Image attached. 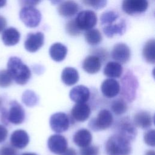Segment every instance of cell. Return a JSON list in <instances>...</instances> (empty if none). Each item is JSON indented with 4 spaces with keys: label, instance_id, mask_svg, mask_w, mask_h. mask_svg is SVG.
I'll return each mask as SVG.
<instances>
[{
    "label": "cell",
    "instance_id": "obj_47",
    "mask_svg": "<svg viewBox=\"0 0 155 155\" xmlns=\"http://www.w3.org/2000/svg\"><path fill=\"white\" fill-rule=\"evenodd\" d=\"M21 155H37V154L35 153H24L22 154Z\"/></svg>",
    "mask_w": 155,
    "mask_h": 155
},
{
    "label": "cell",
    "instance_id": "obj_4",
    "mask_svg": "<svg viewBox=\"0 0 155 155\" xmlns=\"http://www.w3.org/2000/svg\"><path fill=\"white\" fill-rule=\"evenodd\" d=\"M116 134L126 139L129 142L133 141L136 137L137 130L134 123L128 117H124L115 125Z\"/></svg>",
    "mask_w": 155,
    "mask_h": 155
},
{
    "label": "cell",
    "instance_id": "obj_32",
    "mask_svg": "<svg viewBox=\"0 0 155 155\" xmlns=\"http://www.w3.org/2000/svg\"><path fill=\"white\" fill-rule=\"evenodd\" d=\"M12 78L7 70H0V87L5 88L9 87L12 84Z\"/></svg>",
    "mask_w": 155,
    "mask_h": 155
},
{
    "label": "cell",
    "instance_id": "obj_2",
    "mask_svg": "<svg viewBox=\"0 0 155 155\" xmlns=\"http://www.w3.org/2000/svg\"><path fill=\"white\" fill-rule=\"evenodd\" d=\"M105 150L107 155H130L131 147L130 142L115 134L107 140Z\"/></svg>",
    "mask_w": 155,
    "mask_h": 155
},
{
    "label": "cell",
    "instance_id": "obj_36",
    "mask_svg": "<svg viewBox=\"0 0 155 155\" xmlns=\"http://www.w3.org/2000/svg\"><path fill=\"white\" fill-rule=\"evenodd\" d=\"M154 134H155V131L153 129L148 131L144 134L143 140L145 143L147 145L151 147H154L155 145Z\"/></svg>",
    "mask_w": 155,
    "mask_h": 155
},
{
    "label": "cell",
    "instance_id": "obj_44",
    "mask_svg": "<svg viewBox=\"0 0 155 155\" xmlns=\"http://www.w3.org/2000/svg\"><path fill=\"white\" fill-rule=\"evenodd\" d=\"M50 2L53 5H57L59 4H61L64 0H49Z\"/></svg>",
    "mask_w": 155,
    "mask_h": 155
},
{
    "label": "cell",
    "instance_id": "obj_41",
    "mask_svg": "<svg viewBox=\"0 0 155 155\" xmlns=\"http://www.w3.org/2000/svg\"><path fill=\"white\" fill-rule=\"evenodd\" d=\"M7 111L5 108H2L1 110V120L5 125H7L8 123L7 118Z\"/></svg>",
    "mask_w": 155,
    "mask_h": 155
},
{
    "label": "cell",
    "instance_id": "obj_26",
    "mask_svg": "<svg viewBox=\"0 0 155 155\" xmlns=\"http://www.w3.org/2000/svg\"><path fill=\"white\" fill-rule=\"evenodd\" d=\"M123 68L121 64L117 62H108L104 67V74L111 78H120L122 74Z\"/></svg>",
    "mask_w": 155,
    "mask_h": 155
},
{
    "label": "cell",
    "instance_id": "obj_33",
    "mask_svg": "<svg viewBox=\"0 0 155 155\" xmlns=\"http://www.w3.org/2000/svg\"><path fill=\"white\" fill-rule=\"evenodd\" d=\"M66 31L68 34L73 36H78L81 33V30L76 25L74 20H71L67 24Z\"/></svg>",
    "mask_w": 155,
    "mask_h": 155
},
{
    "label": "cell",
    "instance_id": "obj_21",
    "mask_svg": "<svg viewBox=\"0 0 155 155\" xmlns=\"http://www.w3.org/2000/svg\"><path fill=\"white\" fill-rule=\"evenodd\" d=\"M73 139L76 145L83 148L90 144L92 140V136L88 130L82 128L75 133Z\"/></svg>",
    "mask_w": 155,
    "mask_h": 155
},
{
    "label": "cell",
    "instance_id": "obj_25",
    "mask_svg": "<svg viewBox=\"0 0 155 155\" xmlns=\"http://www.w3.org/2000/svg\"><path fill=\"white\" fill-rule=\"evenodd\" d=\"M78 71L73 67L65 68L61 74V79L64 84L68 86H71L76 84L79 81Z\"/></svg>",
    "mask_w": 155,
    "mask_h": 155
},
{
    "label": "cell",
    "instance_id": "obj_34",
    "mask_svg": "<svg viewBox=\"0 0 155 155\" xmlns=\"http://www.w3.org/2000/svg\"><path fill=\"white\" fill-rule=\"evenodd\" d=\"M84 4L87 5L92 7L94 9L99 10L105 7L107 0H82Z\"/></svg>",
    "mask_w": 155,
    "mask_h": 155
},
{
    "label": "cell",
    "instance_id": "obj_45",
    "mask_svg": "<svg viewBox=\"0 0 155 155\" xmlns=\"http://www.w3.org/2000/svg\"><path fill=\"white\" fill-rule=\"evenodd\" d=\"M7 0H0V8L3 7L6 4Z\"/></svg>",
    "mask_w": 155,
    "mask_h": 155
},
{
    "label": "cell",
    "instance_id": "obj_20",
    "mask_svg": "<svg viewBox=\"0 0 155 155\" xmlns=\"http://www.w3.org/2000/svg\"><path fill=\"white\" fill-rule=\"evenodd\" d=\"M126 22L120 19L117 24H108L103 27V32L108 38H113L114 35H122L126 31Z\"/></svg>",
    "mask_w": 155,
    "mask_h": 155
},
{
    "label": "cell",
    "instance_id": "obj_19",
    "mask_svg": "<svg viewBox=\"0 0 155 155\" xmlns=\"http://www.w3.org/2000/svg\"><path fill=\"white\" fill-rule=\"evenodd\" d=\"M101 68V60L95 55H90L85 58L82 63V68L89 74L97 73Z\"/></svg>",
    "mask_w": 155,
    "mask_h": 155
},
{
    "label": "cell",
    "instance_id": "obj_40",
    "mask_svg": "<svg viewBox=\"0 0 155 155\" xmlns=\"http://www.w3.org/2000/svg\"><path fill=\"white\" fill-rule=\"evenodd\" d=\"M8 136V131L7 128L2 125L0 124V143L5 140Z\"/></svg>",
    "mask_w": 155,
    "mask_h": 155
},
{
    "label": "cell",
    "instance_id": "obj_9",
    "mask_svg": "<svg viewBox=\"0 0 155 155\" xmlns=\"http://www.w3.org/2000/svg\"><path fill=\"white\" fill-rule=\"evenodd\" d=\"M147 0H123L122 8L123 11L129 15L142 13L148 8Z\"/></svg>",
    "mask_w": 155,
    "mask_h": 155
},
{
    "label": "cell",
    "instance_id": "obj_18",
    "mask_svg": "<svg viewBox=\"0 0 155 155\" xmlns=\"http://www.w3.org/2000/svg\"><path fill=\"white\" fill-rule=\"evenodd\" d=\"M133 122L137 127L142 129H148L152 125L153 117L149 112L139 111L134 114Z\"/></svg>",
    "mask_w": 155,
    "mask_h": 155
},
{
    "label": "cell",
    "instance_id": "obj_10",
    "mask_svg": "<svg viewBox=\"0 0 155 155\" xmlns=\"http://www.w3.org/2000/svg\"><path fill=\"white\" fill-rule=\"evenodd\" d=\"M8 122L19 125L22 124L25 119V111L23 107L16 101H13L10 103V109L7 111Z\"/></svg>",
    "mask_w": 155,
    "mask_h": 155
},
{
    "label": "cell",
    "instance_id": "obj_29",
    "mask_svg": "<svg viewBox=\"0 0 155 155\" xmlns=\"http://www.w3.org/2000/svg\"><path fill=\"white\" fill-rule=\"evenodd\" d=\"M110 107L116 115H120L125 113L128 108L125 101L120 98L114 100L111 102Z\"/></svg>",
    "mask_w": 155,
    "mask_h": 155
},
{
    "label": "cell",
    "instance_id": "obj_5",
    "mask_svg": "<svg viewBox=\"0 0 155 155\" xmlns=\"http://www.w3.org/2000/svg\"><path fill=\"white\" fill-rule=\"evenodd\" d=\"M113 117L111 113L106 109L101 110L96 117L90 120L89 127L94 131H102L108 128L113 124Z\"/></svg>",
    "mask_w": 155,
    "mask_h": 155
},
{
    "label": "cell",
    "instance_id": "obj_48",
    "mask_svg": "<svg viewBox=\"0 0 155 155\" xmlns=\"http://www.w3.org/2000/svg\"><path fill=\"white\" fill-rule=\"evenodd\" d=\"M1 106H2V100H1V99L0 98V109H1Z\"/></svg>",
    "mask_w": 155,
    "mask_h": 155
},
{
    "label": "cell",
    "instance_id": "obj_39",
    "mask_svg": "<svg viewBox=\"0 0 155 155\" xmlns=\"http://www.w3.org/2000/svg\"><path fill=\"white\" fill-rule=\"evenodd\" d=\"M19 3L24 7H33L38 4L42 0H19Z\"/></svg>",
    "mask_w": 155,
    "mask_h": 155
},
{
    "label": "cell",
    "instance_id": "obj_27",
    "mask_svg": "<svg viewBox=\"0 0 155 155\" xmlns=\"http://www.w3.org/2000/svg\"><path fill=\"white\" fill-rule=\"evenodd\" d=\"M142 54L144 59L148 63L155 62V41L150 39L148 41L143 48Z\"/></svg>",
    "mask_w": 155,
    "mask_h": 155
},
{
    "label": "cell",
    "instance_id": "obj_31",
    "mask_svg": "<svg viewBox=\"0 0 155 155\" xmlns=\"http://www.w3.org/2000/svg\"><path fill=\"white\" fill-rule=\"evenodd\" d=\"M22 100L25 105L28 107H33L37 104L38 97L33 91L31 90H26L24 92L22 96Z\"/></svg>",
    "mask_w": 155,
    "mask_h": 155
},
{
    "label": "cell",
    "instance_id": "obj_24",
    "mask_svg": "<svg viewBox=\"0 0 155 155\" xmlns=\"http://www.w3.org/2000/svg\"><path fill=\"white\" fill-rule=\"evenodd\" d=\"M78 4L74 1L68 0L61 3L58 8L59 14L64 17H71L74 16L78 11Z\"/></svg>",
    "mask_w": 155,
    "mask_h": 155
},
{
    "label": "cell",
    "instance_id": "obj_7",
    "mask_svg": "<svg viewBox=\"0 0 155 155\" xmlns=\"http://www.w3.org/2000/svg\"><path fill=\"white\" fill-rule=\"evenodd\" d=\"M96 13L91 10L81 11L77 15L74 21L78 27L82 30L93 28L97 23Z\"/></svg>",
    "mask_w": 155,
    "mask_h": 155
},
{
    "label": "cell",
    "instance_id": "obj_17",
    "mask_svg": "<svg viewBox=\"0 0 155 155\" xmlns=\"http://www.w3.org/2000/svg\"><path fill=\"white\" fill-rule=\"evenodd\" d=\"M29 142V136L23 130H17L12 133L10 136L11 145L18 149L24 148Z\"/></svg>",
    "mask_w": 155,
    "mask_h": 155
},
{
    "label": "cell",
    "instance_id": "obj_37",
    "mask_svg": "<svg viewBox=\"0 0 155 155\" xmlns=\"http://www.w3.org/2000/svg\"><path fill=\"white\" fill-rule=\"evenodd\" d=\"M0 155H18V152L15 147L6 144L0 148Z\"/></svg>",
    "mask_w": 155,
    "mask_h": 155
},
{
    "label": "cell",
    "instance_id": "obj_16",
    "mask_svg": "<svg viewBox=\"0 0 155 155\" xmlns=\"http://www.w3.org/2000/svg\"><path fill=\"white\" fill-rule=\"evenodd\" d=\"M69 96L71 100L76 103H85L90 98V92L87 87L79 85L70 90Z\"/></svg>",
    "mask_w": 155,
    "mask_h": 155
},
{
    "label": "cell",
    "instance_id": "obj_38",
    "mask_svg": "<svg viewBox=\"0 0 155 155\" xmlns=\"http://www.w3.org/2000/svg\"><path fill=\"white\" fill-rule=\"evenodd\" d=\"M93 53L94 55L97 56L101 60H102V61H105L108 58V53L104 49H101V48L95 49L93 51Z\"/></svg>",
    "mask_w": 155,
    "mask_h": 155
},
{
    "label": "cell",
    "instance_id": "obj_35",
    "mask_svg": "<svg viewBox=\"0 0 155 155\" xmlns=\"http://www.w3.org/2000/svg\"><path fill=\"white\" fill-rule=\"evenodd\" d=\"M80 155H99V148L94 145L87 146L79 151Z\"/></svg>",
    "mask_w": 155,
    "mask_h": 155
},
{
    "label": "cell",
    "instance_id": "obj_23",
    "mask_svg": "<svg viewBox=\"0 0 155 155\" xmlns=\"http://www.w3.org/2000/svg\"><path fill=\"white\" fill-rule=\"evenodd\" d=\"M49 54L53 61L61 62L67 56V48L60 42H56L52 44L50 47Z\"/></svg>",
    "mask_w": 155,
    "mask_h": 155
},
{
    "label": "cell",
    "instance_id": "obj_42",
    "mask_svg": "<svg viewBox=\"0 0 155 155\" xmlns=\"http://www.w3.org/2000/svg\"><path fill=\"white\" fill-rule=\"evenodd\" d=\"M61 155H77V153L74 149L70 148L66 149L61 154Z\"/></svg>",
    "mask_w": 155,
    "mask_h": 155
},
{
    "label": "cell",
    "instance_id": "obj_15",
    "mask_svg": "<svg viewBox=\"0 0 155 155\" xmlns=\"http://www.w3.org/2000/svg\"><path fill=\"white\" fill-rule=\"evenodd\" d=\"M90 113V107L85 103H76L71 110L72 119L78 122L85 121L88 119Z\"/></svg>",
    "mask_w": 155,
    "mask_h": 155
},
{
    "label": "cell",
    "instance_id": "obj_14",
    "mask_svg": "<svg viewBox=\"0 0 155 155\" xmlns=\"http://www.w3.org/2000/svg\"><path fill=\"white\" fill-rule=\"evenodd\" d=\"M120 90L119 83L112 78L104 80L101 85L102 93L107 98H113L119 94Z\"/></svg>",
    "mask_w": 155,
    "mask_h": 155
},
{
    "label": "cell",
    "instance_id": "obj_3",
    "mask_svg": "<svg viewBox=\"0 0 155 155\" xmlns=\"http://www.w3.org/2000/svg\"><path fill=\"white\" fill-rule=\"evenodd\" d=\"M138 81L132 71L128 70L121 79V94L128 102L133 101L136 96Z\"/></svg>",
    "mask_w": 155,
    "mask_h": 155
},
{
    "label": "cell",
    "instance_id": "obj_1",
    "mask_svg": "<svg viewBox=\"0 0 155 155\" xmlns=\"http://www.w3.org/2000/svg\"><path fill=\"white\" fill-rule=\"evenodd\" d=\"M7 71L12 79L19 85H25L31 78V71L22 60L16 56L10 57L7 62Z\"/></svg>",
    "mask_w": 155,
    "mask_h": 155
},
{
    "label": "cell",
    "instance_id": "obj_46",
    "mask_svg": "<svg viewBox=\"0 0 155 155\" xmlns=\"http://www.w3.org/2000/svg\"><path fill=\"white\" fill-rule=\"evenodd\" d=\"M145 155H154V151L148 150L145 153Z\"/></svg>",
    "mask_w": 155,
    "mask_h": 155
},
{
    "label": "cell",
    "instance_id": "obj_6",
    "mask_svg": "<svg viewBox=\"0 0 155 155\" xmlns=\"http://www.w3.org/2000/svg\"><path fill=\"white\" fill-rule=\"evenodd\" d=\"M19 17L22 22L30 28L38 26L42 18L41 12L33 7H24L19 12Z\"/></svg>",
    "mask_w": 155,
    "mask_h": 155
},
{
    "label": "cell",
    "instance_id": "obj_28",
    "mask_svg": "<svg viewBox=\"0 0 155 155\" xmlns=\"http://www.w3.org/2000/svg\"><path fill=\"white\" fill-rule=\"evenodd\" d=\"M102 35L99 30L91 28L85 33V39L86 42L91 45H96L102 41Z\"/></svg>",
    "mask_w": 155,
    "mask_h": 155
},
{
    "label": "cell",
    "instance_id": "obj_12",
    "mask_svg": "<svg viewBox=\"0 0 155 155\" xmlns=\"http://www.w3.org/2000/svg\"><path fill=\"white\" fill-rule=\"evenodd\" d=\"M67 140L62 135L56 134L51 136L47 140L48 149L56 154H61L67 148Z\"/></svg>",
    "mask_w": 155,
    "mask_h": 155
},
{
    "label": "cell",
    "instance_id": "obj_43",
    "mask_svg": "<svg viewBox=\"0 0 155 155\" xmlns=\"http://www.w3.org/2000/svg\"><path fill=\"white\" fill-rule=\"evenodd\" d=\"M7 21L6 19L2 16H0V33L3 31L6 26Z\"/></svg>",
    "mask_w": 155,
    "mask_h": 155
},
{
    "label": "cell",
    "instance_id": "obj_30",
    "mask_svg": "<svg viewBox=\"0 0 155 155\" xmlns=\"http://www.w3.org/2000/svg\"><path fill=\"white\" fill-rule=\"evenodd\" d=\"M119 18V14L114 11H107L104 12L100 18L102 25H108L113 24Z\"/></svg>",
    "mask_w": 155,
    "mask_h": 155
},
{
    "label": "cell",
    "instance_id": "obj_11",
    "mask_svg": "<svg viewBox=\"0 0 155 155\" xmlns=\"http://www.w3.org/2000/svg\"><path fill=\"white\" fill-rule=\"evenodd\" d=\"M44 42V35L41 32L31 33L28 34L24 42V47L27 51L30 53L37 51Z\"/></svg>",
    "mask_w": 155,
    "mask_h": 155
},
{
    "label": "cell",
    "instance_id": "obj_13",
    "mask_svg": "<svg viewBox=\"0 0 155 155\" xmlns=\"http://www.w3.org/2000/svg\"><path fill=\"white\" fill-rule=\"evenodd\" d=\"M111 57L119 63H127L130 58V50L129 47L124 43L116 44L111 51Z\"/></svg>",
    "mask_w": 155,
    "mask_h": 155
},
{
    "label": "cell",
    "instance_id": "obj_22",
    "mask_svg": "<svg viewBox=\"0 0 155 155\" xmlns=\"http://www.w3.org/2000/svg\"><path fill=\"white\" fill-rule=\"evenodd\" d=\"M20 33L14 27L5 29L2 33V41L7 46H13L18 44L20 39Z\"/></svg>",
    "mask_w": 155,
    "mask_h": 155
},
{
    "label": "cell",
    "instance_id": "obj_8",
    "mask_svg": "<svg viewBox=\"0 0 155 155\" xmlns=\"http://www.w3.org/2000/svg\"><path fill=\"white\" fill-rule=\"evenodd\" d=\"M49 123L51 130L57 133L67 131L70 125L68 116L63 112H58L52 114L50 118Z\"/></svg>",
    "mask_w": 155,
    "mask_h": 155
}]
</instances>
